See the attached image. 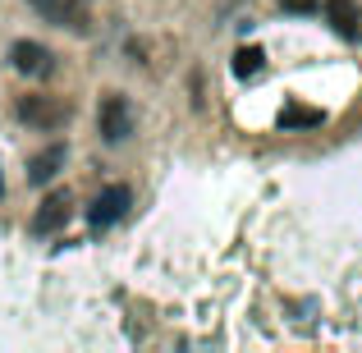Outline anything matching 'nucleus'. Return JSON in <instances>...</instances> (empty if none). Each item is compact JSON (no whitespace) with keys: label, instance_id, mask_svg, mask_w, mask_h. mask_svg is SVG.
Masks as SVG:
<instances>
[{"label":"nucleus","instance_id":"7ed1b4c3","mask_svg":"<svg viewBox=\"0 0 362 353\" xmlns=\"http://www.w3.org/2000/svg\"><path fill=\"white\" fill-rule=\"evenodd\" d=\"M18 120L33 124V129H42V133H51V129H60V124L69 120V106L55 101V97H18Z\"/></svg>","mask_w":362,"mask_h":353},{"label":"nucleus","instance_id":"f257e3e1","mask_svg":"<svg viewBox=\"0 0 362 353\" xmlns=\"http://www.w3.org/2000/svg\"><path fill=\"white\" fill-rule=\"evenodd\" d=\"M129 207H133V188L129 184H110V188H101V193L92 197L88 225L92 230H110V225H119L124 216H129Z\"/></svg>","mask_w":362,"mask_h":353},{"label":"nucleus","instance_id":"423d86ee","mask_svg":"<svg viewBox=\"0 0 362 353\" xmlns=\"http://www.w3.org/2000/svg\"><path fill=\"white\" fill-rule=\"evenodd\" d=\"M74 216V197L64 193H51L42 207H37V216H33V234H55V230H64V221Z\"/></svg>","mask_w":362,"mask_h":353},{"label":"nucleus","instance_id":"6e6552de","mask_svg":"<svg viewBox=\"0 0 362 353\" xmlns=\"http://www.w3.org/2000/svg\"><path fill=\"white\" fill-rule=\"evenodd\" d=\"M64 156H69V151H64V142H51V147H46L42 156H33V161H28V179H33V184H51V179L60 175Z\"/></svg>","mask_w":362,"mask_h":353},{"label":"nucleus","instance_id":"f03ea898","mask_svg":"<svg viewBox=\"0 0 362 353\" xmlns=\"http://www.w3.org/2000/svg\"><path fill=\"white\" fill-rule=\"evenodd\" d=\"M28 5H33L37 14L46 18V23H55V28H69V33H88V18H92L88 0H28Z\"/></svg>","mask_w":362,"mask_h":353},{"label":"nucleus","instance_id":"20e7f679","mask_svg":"<svg viewBox=\"0 0 362 353\" xmlns=\"http://www.w3.org/2000/svg\"><path fill=\"white\" fill-rule=\"evenodd\" d=\"M97 124H101V138H106V142H124V138L133 133V106H129V97L110 92V97L101 101Z\"/></svg>","mask_w":362,"mask_h":353},{"label":"nucleus","instance_id":"1a4fd4ad","mask_svg":"<svg viewBox=\"0 0 362 353\" xmlns=\"http://www.w3.org/2000/svg\"><path fill=\"white\" fill-rule=\"evenodd\" d=\"M321 124H326V115L312 110V106H298V101H289V106L280 110V129L284 133H293V129H321Z\"/></svg>","mask_w":362,"mask_h":353},{"label":"nucleus","instance_id":"9b49d317","mask_svg":"<svg viewBox=\"0 0 362 353\" xmlns=\"http://www.w3.org/2000/svg\"><path fill=\"white\" fill-rule=\"evenodd\" d=\"M284 5H289V9H308L312 0H284Z\"/></svg>","mask_w":362,"mask_h":353},{"label":"nucleus","instance_id":"9d476101","mask_svg":"<svg viewBox=\"0 0 362 353\" xmlns=\"http://www.w3.org/2000/svg\"><path fill=\"white\" fill-rule=\"evenodd\" d=\"M262 69H266V51L262 46H243V51L234 55V74H239V79H257Z\"/></svg>","mask_w":362,"mask_h":353},{"label":"nucleus","instance_id":"0eeeda50","mask_svg":"<svg viewBox=\"0 0 362 353\" xmlns=\"http://www.w3.org/2000/svg\"><path fill=\"white\" fill-rule=\"evenodd\" d=\"M326 18H330V28H335L339 37H362V14H358V5L354 0H326Z\"/></svg>","mask_w":362,"mask_h":353},{"label":"nucleus","instance_id":"39448f33","mask_svg":"<svg viewBox=\"0 0 362 353\" xmlns=\"http://www.w3.org/2000/svg\"><path fill=\"white\" fill-rule=\"evenodd\" d=\"M9 64H14L18 74H28V79H46V74L55 69V55L46 51L42 42H14L9 46Z\"/></svg>","mask_w":362,"mask_h":353}]
</instances>
